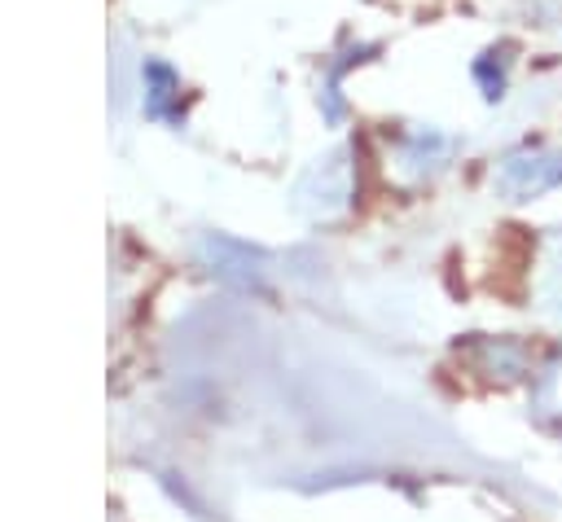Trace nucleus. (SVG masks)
<instances>
[{"label": "nucleus", "instance_id": "obj_1", "mask_svg": "<svg viewBox=\"0 0 562 522\" xmlns=\"http://www.w3.org/2000/svg\"><path fill=\"white\" fill-rule=\"evenodd\" d=\"M549 298H553V307L562 311V263H553V285H549Z\"/></svg>", "mask_w": 562, "mask_h": 522}]
</instances>
